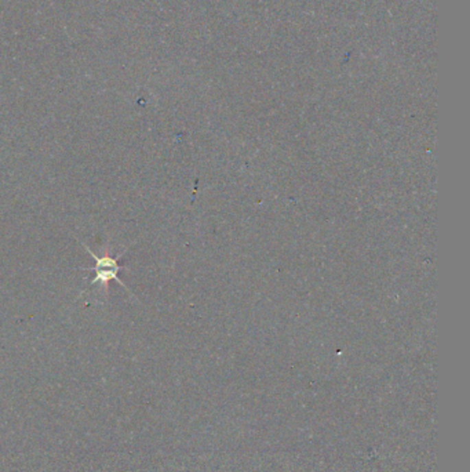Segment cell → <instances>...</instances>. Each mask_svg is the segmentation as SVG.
<instances>
[{"label":"cell","mask_w":470,"mask_h":472,"mask_svg":"<svg viewBox=\"0 0 470 472\" xmlns=\"http://www.w3.org/2000/svg\"><path fill=\"white\" fill-rule=\"evenodd\" d=\"M83 246H84V249L89 251V254L93 256V258L95 260V267L93 268V269L95 271V278L91 280V283H90L91 286L95 284V283H99V284L102 286L105 294H108V291H109V283H110L112 280H116V282H117L119 284H121L123 287H127V286L124 284V282L120 280L119 276H117V273H119L121 269H126V268H121V267L117 264V258H119L121 254H120L117 258H115V257L110 256L109 247H105L104 254H102L101 257H98V256H95L94 251L90 250L89 246H86L84 243H83Z\"/></svg>","instance_id":"1"}]
</instances>
